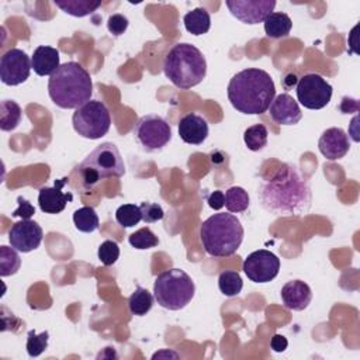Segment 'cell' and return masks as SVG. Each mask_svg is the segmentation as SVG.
<instances>
[{
    "mask_svg": "<svg viewBox=\"0 0 360 360\" xmlns=\"http://www.w3.org/2000/svg\"><path fill=\"white\" fill-rule=\"evenodd\" d=\"M142 219L141 208L135 204H124L117 208L115 211V221L122 228H131L135 226Z\"/></svg>",
    "mask_w": 360,
    "mask_h": 360,
    "instance_id": "4dcf8cb0",
    "label": "cell"
},
{
    "mask_svg": "<svg viewBox=\"0 0 360 360\" xmlns=\"http://www.w3.org/2000/svg\"><path fill=\"white\" fill-rule=\"evenodd\" d=\"M128 242L132 248L143 250V249H150V248L158 246L159 238L148 226H143V228L135 231L134 233H131L128 238Z\"/></svg>",
    "mask_w": 360,
    "mask_h": 360,
    "instance_id": "1f68e13d",
    "label": "cell"
},
{
    "mask_svg": "<svg viewBox=\"0 0 360 360\" xmlns=\"http://www.w3.org/2000/svg\"><path fill=\"white\" fill-rule=\"evenodd\" d=\"M0 128L1 131H13L22 118L21 107L14 100H3L0 104Z\"/></svg>",
    "mask_w": 360,
    "mask_h": 360,
    "instance_id": "cb8c5ba5",
    "label": "cell"
},
{
    "mask_svg": "<svg viewBox=\"0 0 360 360\" xmlns=\"http://www.w3.org/2000/svg\"><path fill=\"white\" fill-rule=\"evenodd\" d=\"M264 22V32L270 38H285L292 27L291 18L281 11H273L270 13Z\"/></svg>",
    "mask_w": 360,
    "mask_h": 360,
    "instance_id": "44dd1931",
    "label": "cell"
},
{
    "mask_svg": "<svg viewBox=\"0 0 360 360\" xmlns=\"http://www.w3.org/2000/svg\"><path fill=\"white\" fill-rule=\"evenodd\" d=\"M270 118L278 125H295L302 118L298 103L287 93L276 96L269 107Z\"/></svg>",
    "mask_w": 360,
    "mask_h": 360,
    "instance_id": "e0dca14e",
    "label": "cell"
},
{
    "mask_svg": "<svg viewBox=\"0 0 360 360\" xmlns=\"http://www.w3.org/2000/svg\"><path fill=\"white\" fill-rule=\"evenodd\" d=\"M93 93L90 73L77 62L62 63L48 80V94L60 108H77L87 103Z\"/></svg>",
    "mask_w": 360,
    "mask_h": 360,
    "instance_id": "3957f363",
    "label": "cell"
},
{
    "mask_svg": "<svg viewBox=\"0 0 360 360\" xmlns=\"http://www.w3.org/2000/svg\"><path fill=\"white\" fill-rule=\"evenodd\" d=\"M30 56L18 49L11 48L0 58V79L7 86H18L24 83L31 73Z\"/></svg>",
    "mask_w": 360,
    "mask_h": 360,
    "instance_id": "7c38bea8",
    "label": "cell"
},
{
    "mask_svg": "<svg viewBox=\"0 0 360 360\" xmlns=\"http://www.w3.org/2000/svg\"><path fill=\"white\" fill-rule=\"evenodd\" d=\"M280 295L284 307L291 311H304L312 300V291L309 285L301 280L287 281L283 285Z\"/></svg>",
    "mask_w": 360,
    "mask_h": 360,
    "instance_id": "ac0fdd59",
    "label": "cell"
},
{
    "mask_svg": "<svg viewBox=\"0 0 360 360\" xmlns=\"http://www.w3.org/2000/svg\"><path fill=\"white\" fill-rule=\"evenodd\" d=\"M13 246H0V276L7 277L15 274L21 266V259Z\"/></svg>",
    "mask_w": 360,
    "mask_h": 360,
    "instance_id": "f1b7e54d",
    "label": "cell"
},
{
    "mask_svg": "<svg viewBox=\"0 0 360 360\" xmlns=\"http://www.w3.org/2000/svg\"><path fill=\"white\" fill-rule=\"evenodd\" d=\"M73 224L77 231L91 233L98 228L100 221L93 207H82L73 212Z\"/></svg>",
    "mask_w": 360,
    "mask_h": 360,
    "instance_id": "484cf974",
    "label": "cell"
},
{
    "mask_svg": "<svg viewBox=\"0 0 360 360\" xmlns=\"http://www.w3.org/2000/svg\"><path fill=\"white\" fill-rule=\"evenodd\" d=\"M218 287L219 291L226 297H235L242 291L243 281L238 271L225 270L218 277Z\"/></svg>",
    "mask_w": 360,
    "mask_h": 360,
    "instance_id": "f546056e",
    "label": "cell"
},
{
    "mask_svg": "<svg viewBox=\"0 0 360 360\" xmlns=\"http://www.w3.org/2000/svg\"><path fill=\"white\" fill-rule=\"evenodd\" d=\"M153 295L143 287L136 285L135 291L128 298V308L132 315H146L153 305Z\"/></svg>",
    "mask_w": 360,
    "mask_h": 360,
    "instance_id": "d4e9b609",
    "label": "cell"
},
{
    "mask_svg": "<svg viewBox=\"0 0 360 360\" xmlns=\"http://www.w3.org/2000/svg\"><path fill=\"white\" fill-rule=\"evenodd\" d=\"M48 339H49V333L45 330L39 335L35 333V330H30L27 333V352L31 357H38L39 354H42L46 347H48Z\"/></svg>",
    "mask_w": 360,
    "mask_h": 360,
    "instance_id": "d6a6232c",
    "label": "cell"
},
{
    "mask_svg": "<svg viewBox=\"0 0 360 360\" xmlns=\"http://www.w3.org/2000/svg\"><path fill=\"white\" fill-rule=\"evenodd\" d=\"M225 207L228 212L238 214L243 212L249 207V194L245 188L233 186L225 191Z\"/></svg>",
    "mask_w": 360,
    "mask_h": 360,
    "instance_id": "4316f807",
    "label": "cell"
},
{
    "mask_svg": "<svg viewBox=\"0 0 360 360\" xmlns=\"http://www.w3.org/2000/svg\"><path fill=\"white\" fill-rule=\"evenodd\" d=\"M207 202L212 210H221L225 205V194L221 190H215L207 197Z\"/></svg>",
    "mask_w": 360,
    "mask_h": 360,
    "instance_id": "74e56055",
    "label": "cell"
},
{
    "mask_svg": "<svg viewBox=\"0 0 360 360\" xmlns=\"http://www.w3.org/2000/svg\"><path fill=\"white\" fill-rule=\"evenodd\" d=\"M195 285L181 269H169L158 274L153 283V297L166 309H183L194 297Z\"/></svg>",
    "mask_w": 360,
    "mask_h": 360,
    "instance_id": "52a82bcc",
    "label": "cell"
},
{
    "mask_svg": "<svg viewBox=\"0 0 360 360\" xmlns=\"http://www.w3.org/2000/svg\"><path fill=\"white\" fill-rule=\"evenodd\" d=\"M242 270L253 283H269L278 274L280 259L270 250L259 249L248 255Z\"/></svg>",
    "mask_w": 360,
    "mask_h": 360,
    "instance_id": "8fae6325",
    "label": "cell"
},
{
    "mask_svg": "<svg viewBox=\"0 0 360 360\" xmlns=\"http://www.w3.org/2000/svg\"><path fill=\"white\" fill-rule=\"evenodd\" d=\"M42 228L32 219H21L14 222L8 231L10 245L22 253L35 250L42 242Z\"/></svg>",
    "mask_w": 360,
    "mask_h": 360,
    "instance_id": "5bb4252c",
    "label": "cell"
},
{
    "mask_svg": "<svg viewBox=\"0 0 360 360\" xmlns=\"http://www.w3.org/2000/svg\"><path fill=\"white\" fill-rule=\"evenodd\" d=\"M98 260L104 264V266H112L118 257H120V246L115 240H104L100 246H98V252H97Z\"/></svg>",
    "mask_w": 360,
    "mask_h": 360,
    "instance_id": "836d02e7",
    "label": "cell"
},
{
    "mask_svg": "<svg viewBox=\"0 0 360 360\" xmlns=\"http://www.w3.org/2000/svg\"><path fill=\"white\" fill-rule=\"evenodd\" d=\"M68 183V179L55 180L53 187H42L38 193V204L45 214H59L65 210L66 204L73 200L72 193H66L62 187Z\"/></svg>",
    "mask_w": 360,
    "mask_h": 360,
    "instance_id": "2e32d148",
    "label": "cell"
},
{
    "mask_svg": "<svg viewBox=\"0 0 360 360\" xmlns=\"http://www.w3.org/2000/svg\"><path fill=\"white\" fill-rule=\"evenodd\" d=\"M31 66L38 76H51L59 66V51L52 46L39 45L31 56Z\"/></svg>",
    "mask_w": 360,
    "mask_h": 360,
    "instance_id": "ffe728a7",
    "label": "cell"
},
{
    "mask_svg": "<svg viewBox=\"0 0 360 360\" xmlns=\"http://www.w3.org/2000/svg\"><path fill=\"white\" fill-rule=\"evenodd\" d=\"M72 124L80 136L86 139H98L108 132L111 115L103 101L89 100L75 110Z\"/></svg>",
    "mask_w": 360,
    "mask_h": 360,
    "instance_id": "ba28073f",
    "label": "cell"
},
{
    "mask_svg": "<svg viewBox=\"0 0 360 360\" xmlns=\"http://www.w3.org/2000/svg\"><path fill=\"white\" fill-rule=\"evenodd\" d=\"M318 149L328 160L342 159L350 149L349 135L342 128H328L319 136Z\"/></svg>",
    "mask_w": 360,
    "mask_h": 360,
    "instance_id": "9a60e30c",
    "label": "cell"
},
{
    "mask_svg": "<svg viewBox=\"0 0 360 360\" xmlns=\"http://www.w3.org/2000/svg\"><path fill=\"white\" fill-rule=\"evenodd\" d=\"M276 97V86L271 76L259 68H248L228 83V100L242 114L259 115L269 110Z\"/></svg>",
    "mask_w": 360,
    "mask_h": 360,
    "instance_id": "7a4b0ae2",
    "label": "cell"
},
{
    "mask_svg": "<svg viewBox=\"0 0 360 360\" xmlns=\"http://www.w3.org/2000/svg\"><path fill=\"white\" fill-rule=\"evenodd\" d=\"M332 86L318 73L304 75L295 86L297 100L309 110L326 107L332 98Z\"/></svg>",
    "mask_w": 360,
    "mask_h": 360,
    "instance_id": "30bf717a",
    "label": "cell"
},
{
    "mask_svg": "<svg viewBox=\"0 0 360 360\" xmlns=\"http://www.w3.org/2000/svg\"><path fill=\"white\" fill-rule=\"evenodd\" d=\"M139 208H141V214H142V221L146 224L158 222L165 217V211L158 202L145 201L139 205Z\"/></svg>",
    "mask_w": 360,
    "mask_h": 360,
    "instance_id": "e575fe53",
    "label": "cell"
},
{
    "mask_svg": "<svg viewBox=\"0 0 360 360\" xmlns=\"http://www.w3.org/2000/svg\"><path fill=\"white\" fill-rule=\"evenodd\" d=\"M82 186L91 190L100 180L107 177H121L125 174V165L118 148L112 142H103L93 149L77 166Z\"/></svg>",
    "mask_w": 360,
    "mask_h": 360,
    "instance_id": "8992f818",
    "label": "cell"
},
{
    "mask_svg": "<svg viewBox=\"0 0 360 360\" xmlns=\"http://www.w3.org/2000/svg\"><path fill=\"white\" fill-rule=\"evenodd\" d=\"M200 238L205 252L214 257L233 255L243 240V226L231 212H217L200 226Z\"/></svg>",
    "mask_w": 360,
    "mask_h": 360,
    "instance_id": "5b68a950",
    "label": "cell"
},
{
    "mask_svg": "<svg viewBox=\"0 0 360 360\" xmlns=\"http://www.w3.org/2000/svg\"><path fill=\"white\" fill-rule=\"evenodd\" d=\"M163 73L176 87L187 90L202 82L207 75V62L197 46L179 42L166 53Z\"/></svg>",
    "mask_w": 360,
    "mask_h": 360,
    "instance_id": "277c9868",
    "label": "cell"
},
{
    "mask_svg": "<svg viewBox=\"0 0 360 360\" xmlns=\"http://www.w3.org/2000/svg\"><path fill=\"white\" fill-rule=\"evenodd\" d=\"M179 135L190 145H201L208 136V122L198 114L190 112L179 121Z\"/></svg>",
    "mask_w": 360,
    "mask_h": 360,
    "instance_id": "d6986e66",
    "label": "cell"
},
{
    "mask_svg": "<svg viewBox=\"0 0 360 360\" xmlns=\"http://www.w3.org/2000/svg\"><path fill=\"white\" fill-rule=\"evenodd\" d=\"M287 346H288V342L283 335H274L270 340V347L277 353L284 352L287 349Z\"/></svg>",
    "mask_w": 360,
    "mask_h": 360,
    "instance_id": "f35d334b",
    "label": "cell"
},
{
    "mask_svg": "<svg viewBox=\"0 0 360 360\" xmlns=\"http://www.w3.org/2000/svg\"><path fill=\"white\" fill-rule=\"evenodd\" d=\"M267 128L263 124H255L243 132V141L248 149L257 152L262 150L267 145Z\"/></svg>",
    "mask_w": 360,
    "mask_h": 360,
    "instance_id": "83f0119b",
    "label": "cell"
},
{
    "mask_svg": "<svg viewBox=\"0 0 360 360\" xmlns=\"http://www.w3.org/2000/svg\"><path fill=\"white\" fill-rule=\"evenodd\" d=\"M225 4L236 20L249 25L263 22L276 7L274 0H226Z\"/></svg>",
    "mask_w": 360,
    "mask_h": 360,
    "instance_id": "4fadbf2b",
    "label": "cell"
},
{
    "mask_svg": "<svg viewBox=\"0 0 360 360\" xmlns=\"http://www.w3.org/2000/svg\"><path fill=\"white\" fill-rule=\"evenodd\" d=\"M17 202H18V208L11 212V217H20L21 219H30L35 214L34 205L27 198L18 195Z\"/></svg>",
    "mask_w": 360,
    "mask_h": 360,
    "instance_id": "8d00e7d4",
    "label": "cell"
},
{
    "mask_svg": "<svg viewBox=\"0 0 360 360\" xmlns=\"http://www.w3.org/2000/svg\"><path fill=\"white\" fill-rule=\"evenodd\" d=\"M183 22L190 34L202 35L211 27V17L204 7H195L183 17Z\"/></svg>",
    "mask_w": 360,
    "mask_h": 360,
    "instance_id": "7402d4cb",
    "label": "cell"
},
{
    "mask_svg": "<svg viewBox=\"0 0 360 360\" xmlns=\"http://www.w3.org/2000/svg\"><path fill=\"white\" fill-rule=\"evenodd\" d=\"M128 18L122 14H112L108 17L107 20V28L110 31V34L120 37L121 34H124L128 28Z\"/></svg>",
    "mask_w": 360,
    "mask_h": 360,
    "instance_id": "d590c367",
    "label": "cell"
},
{
    "mask_svg": "<svg viewBox=\"0 0 360 360\" xmlns=\"http://www.w3.org/2000/svg\"><path fill=\"white\" fill-rule=\"evenodd\" d=\"M53 4L69 15L86 17L89 14H93L101 6V1H91V0H65V1H60V0H55Z\"/></svg>",
    "mask_w": 360,
    "mask_h": 360,
    "instance_id": "603a6c76",
    "label": "cell"
},
{
    "mask_svg": "<svg viewBox=\"0 0 360 360\" xmlns=\"http://www.w3.org/2000/svg\"><path fill=\"white\" fill-rule=\"evenodd\" d=\"M134 138L145 152H156L170 142L172 128L160 115L146 114L136 121Z\"/></svg>",
    "mask_w": 360,
    "mask_h": 360,
    "instance_id": "9c48e42d",
    "label": "cell"
},
{
    "mask_svg": "<svg viewBox=\"0 0 360 360\" xmlns=\"http://www.w3.org/2000/svg\"><path fill=\"white\" fill-rule=\"evenodd\" d=\"M262 207L273 215L300 217L309 211L311 187L295 165H283L259 188Z\"/></svg>",
    "mask_w": 360,
    "mask_h": 360,
    "instance_id": "6da1fadb",
    "label": "cell"
}]
</instances>
